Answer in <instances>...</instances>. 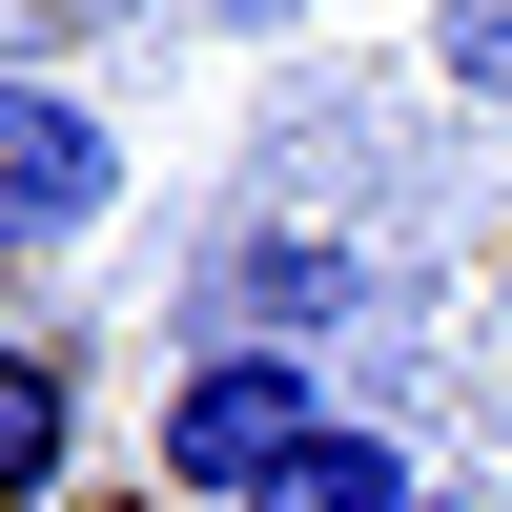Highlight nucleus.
<instances>
[{
	"label": "nucleus",
	"mask_w": 512,
	"mask_h": 512,
	"mask_svg": "<svg viewBox=\"0 0 512 512\" xmlns=\"http://www.w3.org/2000/svg\"><path fill=\"white\" fill-rule=\"evenodd\" d=\"M431 512H472V492H431Z\"/></svg>",
	"instance_id": "1a4fd4ad"
},
{
	"label": "nucleus",
	"mask_w": 512,
	"mask_h": 512,
	"mask_svg": "<svg viewBox=\"0 0 512 512\" xmlns=\"http://www.w3.org/2000/svg\"><path fill=\"white\" fill-rule=\"evenodd\" d=\"M246 512H431V472H410V451H390V431H369V410H328V431H308V451H287V472H267V492H246Z\"/></svg>",
	"instance_id": "39448f33"
},
{
	"label": "nucleus",
	"mask_w": 512,
	"mask_h": 512,
	"mask_svg": "<svg viewBox=\"0 0 512 512\" xmlns=\"http://www.w3.org/2000/svg\"><path fill=\"white\" fill-rule=\"evenodd\" d=\"M62 472H82V349H62V328H21V349H0V492L62 512Z\"/></svg>",
	"instance_id": "20e7f679"
},
{
	"label": "nucleus",
	"mask_w": 512,
	"mask_h": 512,
	"mask_svg": "<svg viewBox=\"0 0 512 512\" xmlns=\"http://www.w3.org/2000/svg\"><path fill=\"white\" fill-rule=\"evenodd\" d=\"M226 21H246V41H267V21H308V0H226Z\"/></svg>",
	"instance_id": "0eeeda50"
},
{
	"label": "nucleus",
	"mask_w": 512,
	"mask_h": 512,
	"mask_svg": "<svg viewBox=\"0 0 512 512\" xmlns=\"http://www.w3.org/2000/svg\"><path fill=\"white\" fill-rule=\"evenodd\" d=\"M103 205H123V123L82 103L62 62H21L0 82V246L62 267V246H103Z\"/></svg>",
	"instance_id": "f03ea898"
},
{
	"label": "nucleus",
	"mask_w": 512,
	"mask_h": 512,
	"mask_svg": "<svg viewBox=\"0 0 512 512\" xmlns=\"http://www.w3.org/2000/svg\"><path fill=\"white\" fill-rule=\"evenodd\" d=\"M123 512H185V492H123Z\"/></svg>",
	"instance_id": "6e6552de"
},
{
	"label": "nucleus",
	"mask_w": 512,
	"mask_h": 512,
	"mask_svg": "<svg viewBox=\"0 0 512 512\" xmlns=\"http://www.w3.org/2000/svg\"><path fill=\"white\" fill-rule=\"evenodd\" d=\"M410 62L451 82V103H512V0H431V41Z\"/></svg>",
	"instance_id": "423d86ee"
},
{
	"label": "nucleus",
	"mask_w": 512,
	"mask_h": 512,
	"mask_svg": "<svg viewBox=\"0 0 512 512\" xmlns=\"http://www.w3.org/2000/svg\"><path fill=\"white\" fill-rule=\"evenodd\" d=\"M328 328H369V246H328V226H226L205 246V349H308L328 369Z\"/></svg>",
	"instance_id": "7ed1b4c3"
},
{
	"label": "nucleus",
	"mask_w": 512,
	"mask_h": 512,
	"mask_svg": "<svg viewBox=\"0 0 512 512\" xmlns=\"http://www.w3.org/2000/svg\"><path fill=\"white\" fill-rule=\"evenodd\" d=\"M308 431H328V369H308V349H185V369H164L144 472L185 492V512H246V492H267Z\"/></svg>",
	"instance_id": "f257e3e1"
}]
</instances>
